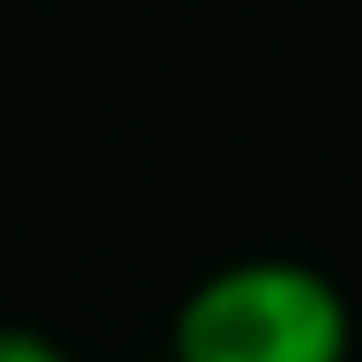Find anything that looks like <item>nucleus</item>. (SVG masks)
Segmentation results:
<instances>
[{
    "label": "nucleus",
    "mask_w": 362,
    "mask_h": 362,
    "mask_svg": "<svg viewBox=\"0 0 362 362\" xmlns=\"http://www.w3.org/2000/svg\"><path fill=\"white\" fill-rule=\"evenodd\" d=\"M355 310L310 259H229L170 310V362H348Z\"/></svg>",
    "instance_id": "f257e3e1"
},
{
    "label": "nucleus",
    "mask_w": 362,
    "mask_h": 362,
    "mask_svg": "<svg viewBox=\"0 0 362 362\" xmlns=\"http://www.w3.org/2000/svg\"><path fill=\"white\" fill-rule=\"evenodd\" d=\"M0 362H74V355L37 325H0Z\"/></svg>",
    "instance_id": "f03ea898"
},
{
    "label": "nucleus",
    "mask_w": 362,
    "mask_h": 362,
    "mask_svg": "<svg viewBox=\"0 0 362 362\" xmlns=\"http://www.w3.org/2000/svg\"><path fill=\"white\" fill-rule=\"evenodd\" d=\"M163 362H170V355H163Z\"/></svg>",
    "instance_id": "7ed1b4c3"
}]
</instances>
